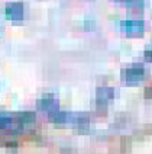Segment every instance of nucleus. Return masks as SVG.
Masks as SVG:
<instances>
[{
  "mask_svg": "<svg viewBox=\"0 0 152 154\" xmlns=\"http://www.w3.org/2000/svg\"><path fill=\"white\" fill-rule=\"evenodd\" d=\"M16 116V121L17 124L22 127V128H25V127H29V125H32L35 122V113L34 112H19L15 115Z\"/></svg>",
  "mask_w": 152,
  "mask_h": 154,
  "instance_id": "423d86ee",
  "label": "nucleus"
},
{
  "mask_svg": "<svg viewBox=\"0 0 152 154\" xmlns=\"http://www.w3.org/2000/svg\"><path fill=\"white\" fill-rule=\"evenodd\" d=\"M115 97V89L113 87H99L96 92V102L99 106H106L109 100H112Z\"/></svg>",
  "mask_w": 152,
  "mask_h": 154,
  "instance_id": "39448f33",
  "label": "nucleus"
},
{
  "mask_svg": "<svg viewBox=\"0 0 152 154\" xmlns=\"http://www.w3.org/2000/svg\"><path fill=\"white\" fill-rule=\"evenodd\" d=\"M144 57H145V60H146V61L152 63V50H145Z\"/></svg>",
  "mask_w": 152,
  "mask_h": 154,
  "instance_id": "6e6552de",
  "label": "nucleus"
},
{
  "mask_svg": "<svg viewBox=\"0 0 152 154\" xmlns=\"http://www.w3.org/2000/svg\"><path fill=\"white\" fill-rule=\"evenodd\" d=\"M84 23H85V26H84L85 29H91V28H94V22H90V20H85Z\"/></svg>",
  "mask_w": 152,
  "mask_h": 154,
  "instance_id": "1a4fd4ad",
  "label": "nucleus"
},
{
  "mask_svg": "<svg viewBox=\"0 0 152 154\" xmlns=\"http://www.w3.org/2000/svg\"><path fill=\"white\" fill-rule=\"evenodd\" d=\"M120 28L123 32L129 35H139L144 32L145 23L144 20H136V19H129V20H123L120 22Z\"/></svg>",
  "mask_w": 152,
  "mask_h": 154,
  "instance_id": "7ed1b4c3",
  "label": "nucleus"
},
{
  "mask_svg": "<svg viewBox=\"0 0 152 154\" xmlns=\"http://www.w3.org/2000/svg\"><path fill=\"white\" fill-rule=\"evenodd\" d=\"M125 2H126L127 8L132 9H139L145 6V0H125Z\"/></svg>",
  "mask_w": 152,
  "mask_h": 154,
  "instance_id": "0eeeda50",
  "label": "nucleus"
},
{
  "mask_svg": "<svg viewBox=\"0 0 152 154\" xmlns=\"http://www.w3.org/2000/svg\"><path fill=\"white\" fill-rule=\"evenodd\" d=\"M1 113H3V112H0V118H1Z\"/></svg>",
  "mask_w": 152,
  "mask_h": 154,
  "instance_id": "9d476101",
  "label": "nucleus"
},
{
  "mask_svg": "<svg viewBox=\"0 0 152 154\" xmlns=\"http://www.w3.org/2000/svg\"><path fill=\"white\" fill-rule=\"evenodd\" d=\"M23 5L22 3H9L4 8V16L9 20H22L23 19Z\"/></svg>",
  "mask_w": 152,
  "mask_h": 154,
  "instance_id": "20e7f679",
  "label": "nucleus"
},
{
  "mask_svg": "<svg viewBox=\"0 0 152 154\" xmlns=\"http://www.w3.org/2000/svg\"><path fill=\"white\" fill-rule=\"evenodd\" d=\"M145 77V69L139 64H133L132 67L125 69L122 71V80H125L127 83H136L139 80H142Z\"/></svg>",
  "mask_w": 152,
  "mask_h": 154,
  "instance_id": "f257e3e1",
  "label": "nucleus"
},
{
  "mask_svg": "<svg viewBox=\"0 0 152 154\" xmlns=\"http://www.w3.org/2000/svg\"><path fill=\"white\" fill-rule=\"evenodd\" d=\"M36 105H38V108H39V109L46 111L48 113H54V112L59 111V109H58V105H59L58 99H57L54 94H51V93L43 94L41 99H38Z\"/></svg>",
  "mask_w": 152,
  "mask_h": 154,
  "instance_id": "f03ea898",
  "label": "nucleus"
}]
</instances>
